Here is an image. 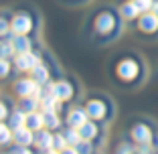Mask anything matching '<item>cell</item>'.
<instances>
[{
    "mask_svg": "<svg viewBox=\"0 0 158 154\" xmlns=\"http://www.w3.org/2000/svg\"><path fill=\"white\" fill-rule=\"evenodd\" d=\"M14 91L20 95V98H27V95H37L41 99L43 91H41V83H37L35 79H20L19 83L14 85Z\"/></svg>",
    "mask_w": 158,
    "mask_h": 154,
    "instance_id": "obj_1",
    "label": "cell"
},
{
    "mask_svg": "<svg viewBox=\"0 0 158 154\" xmlns=\"http://www.w3.org/2000/svg\"><path fill=\"white\" fill-rule=\"evenodd\" d=\"M49 91H51L59 102H65V99L73 98V87H71L69 81H57V83L49 85Z\"/></svg>",
    "mask_w": 158,
    "mask_h": 154,
    "instance_id": "obj_2",
    "label": "cell"
},
{
    "mask_svg": "<svg viewBox=\"0 0 158 154\" xmlns=\"http://www.w3.org/2000/svg\"><path fill=\"white\" fill-rule=\"evenodd\" d=\"M114 28H116V16H114L112 12H102L98 16V20H95V31L102 35H107L112 33Z\"/></svg>",
    "mask_w": 158,
    "mask_h": 154,
    "instance_id": "obj_3",
    "label": "cell"
},
{
    "mask_svg": "<svg viewBox=\"0 0 158 154\" xmlns=\"http://www.w3.org/2000/svg\"><path fill=\"white\" fill-rule=\"evenodd\" d=\"M138 28L144 33H156L158 31V14L154 12H144L138 20Z\"/></svg>",
    "mask_w": 158,
    "mask_h": 154,
    "instance_id": "obj_4",
    "label": "cell"
},
{
    "mask_svg": "<svg viewBox=\"0 0 158 154\" xmlns=\"http://www.w3.org/2000/svg\"><path fill=\"white\" fill-rule=\"evenodd\" d=\"M33 28V19L28 14H16L12 19V31L16 35H28Z\"/></svg>",
    "mask_w": 158,
    "mask_h": 154,
    "instance_id": "obj_5",
    "label": "cell"
},
{
    "mask_svg": "<svg viewBox=\"0 0 158 154\" xmlns=\"http://www.w3.org/2000/svg\"><path fill=\"white\" fill-rule=\"evenodd\" d=\"M35 146L39 150H43V152H55V148H53V136L47 130H43V128L37 130V134H35Z\"/></svg>",
    "mask_w": 158,
    "mask_h": 154,
    "instance_id": "obj_6",
    "label": "cell"
},
{
    "mask_svg": "<svg viewBox=\"0 0 158 154\" xmlns=\"http://www.w3.org/2000/svg\"><path fill=\"white\" fill-rule=\"evenodd\" d=\"M39 63H41V61H39V57L35 55V53H31V51H27V53H19V57H16V67H19L20 71L35 69Z\"/></svg>",
    "mask_w": 158,
    "mask_h": 154,
    "instance_id": "obj_7",
    "label": "cell"
},
{
    "mask_svg": "<svg viewBox=\"0 0 158 154\" xmlns=\"http://www.w3.org/2000/svg\"><path fill=\"white\" fill-rule=\"evenodd\" d=\"M132 138H134L138 144H150V142H152V132H150V128H146L144 124H138V126L132 128Z\"/></svg>",
    "mask_w": 158,
    "mask_h": 154,
    "instance_id": "obj_8",
    "label": "cell"
},
{
    "mask_svg": "<svg viewBox=\"0 0 158 154\" xmlns=\"http://www.w3.org/2000/svg\"><path fill=\"white\" fill-rule=\"evenodd\" d=\"M14 140H16V144H23V146L35 144V134H33L31 128L23 126V128H19V130H14Z\"/></svg>",
    "mask_w": 158,
    "mask_h": 154,
    "instance_id": "obj_9",
    "label": "cell"
},
{
    "mask_svg": "<svg viewBox=\"0 0 158 154\" xmlns=\"http://www.w3.org/2000/svg\"><path fill=\"white\" fill-rule=\"evenodd\" d=\"M87 110H73V112H69V116H67V124L69 126H73V128H81L87 122Z\"/></svg>",
    "mask_w": 158,
    "mask_h": 154,
    "instance_id": "obj_10",
    "label": "cell"
},
{
    "mask_svg": "<svg viewBox=\"0 0 158 154\" xmlns=\"http://www.w3.org/2000/svg\"><path fill=\"white\" fill-rule=\"evenodd\" d=\"M118 73H120V77H124V79H134L136 73H138V67H136L134 61H122L120 67H118Z\"/></svg>",
    "mask_w": 158,
    "mask_h": 154,
    "instance_id": "obj_11",
    "label": "cell"
},
{
    "mask_svg": "<svg viewBox=\"0 0 158 154\" xmlns=\"http://www.w3.org/2000/svg\"><path fill=\"white\" fill-rule=\"evenodd\" d=\"M85 110H87V114L93 120H102V118L106 116V106H103V102H99V99H91Z\"/></svg>",
    "mask_w": 158,
    "mask_h": 154,
    "instance_id": "obj_12",
    "label": "cell"
},
{
    "mask_svg": "<svg viewBox=\"0 0 158 154\" xmlns=\"http://www.w3.org/2000/svg\"><path fill=\"white\" fill-rule=\"evenodd\" d=\"M120 12H122V16H124L126 20H132V19H136V16H138L142 10H140L138 2H136V0H132V2H126V4H122Z\"/></svg>",
    "mask_w": 158,
    "mask_h": 154,
    "instance_id": "obj_13",
    "label": "cell"
},
{
    "mask_svg": "<svg viewBox=\"0 0 158 154\" xmlns=\"http://www.w3.org/2000/svg\"><path fill=\"white\" fill-rule=\"evenodd\" d=\"M27 128H31L33 132H37V130H41V128H45V118L41 116V114H37V112H28L27 114V124H24Z\"/></svg>",
    "mask_w": 158,
    "mask_h": 154,
    "instance_id": "obj_14",
    "label": "cell"
},
{
    "mask_svg": "<svg viewBox=\"0 0 158 154\" xmlns=\"http://www.w3.org/2000/svg\"><path fill=\"white\" fill-rule=\"evenodd\" d=\"M43 118H45V128L57 130V128L61 126V120H59V116H57V112H55V110H45Z\"/></svg>",
    "mask_w": 158,
    "mask_h": 154,
    "instance_id": "obj_15",
    "label": "cell"
},
{
    "mask_svg": "<svg viewBox=\"0 0 158 154\" xmlns=\"http://www.w3.org/2000/svg\"><path fill=\"white\" fill-rule=\"evenodd\" d=\"M14 49H16V53H27L31 51V39L27 37V35H16V39L12 41Z\"/></svg>",
    "mask_w": 158,
    "mask_h": 154,
    "instance_id": "obj_16",
    "label": "cell"
},
{
    "mask_svg": "<svg viewBox=\"0 0 158 154\" xmlns=\"http://www.w3.org/2000/svg\"><path fill=\"white\" fill-rule=\"evenodd\" d=\"M79 134H81V138H83V140H89V142H91L93 138H95V134H98V126H95V124H91V122H85L83 126L79 128Z\"/></svg>",
    "mask_w": 158,
    "mask_h": 154,
    "instance_id": "obj_17",
    "label": "cell"
},
{
    "mask_svg": "<svg viewBox=\"0 0 158 154\" xmlns=\"http://www.w3.org/2000/svg\"><path fill=\"white\" fill-rule=\"evenodd\" d=\"M24 124H27V116H24L23 110H19V112H14L12 116H10L8 128H10V130H19V128H23Z\"/></svg>",
    "mask_w": 158,
    "mask_h": 154,
    "instance_id": "obj_18",
    "label": "cell"
},
{
    "mask_svg": "<svg viewBox=\"0 0 158 154\" xmlns=\"http://www.w3.org/2000/svg\"><path fill=\"white\" fill-rule=\"evenodd\" d=\"M33 79L37 81V83H47V81H49V69H47L45 65H41V63H39L37 67H35L33 69Z\"/></svg>",
    "mask_w": 158,
    "mask_h": 154,
    "instance_id": "obj_19",
    "label": "cell"
},
{
    "mask_svg": "<svg viewBox=\"0 0 158 154\" xmlns=\"http://www.w3.org/2000/svg\"><path fill=\"white\" fill-rule=\"evenodd\" d=\"M37 103H39V98L37 95H27V98H23V102H20V110L23 112H37Z\"/></svg>",
    "mask_w": 158,
    "mask_h": 154,
    "instance_id": "obj_20",
    "label": "cell"
},
{
    "mask_svg": "<svg viewBox=\"0 0 158 154\" xmlns=\"http://www.w3.org/2000/svg\"><path fill=\"white\" fill-rule=\"evenodd\" d=\"M67 138L65 136H61V134H55L53 136V148L55 150H67Z\"/></svg>",
    "mask_w": 158,
    "mask_h": 154,
    "instance_id": "obj_21",
    "label": "cell"
},
{
    "mask_svg": "<svg viewBox=\"0 0 158 154\" xmlns=\"http://www.w3.org/2000/svg\"><path fill=\"white\" fill-rule=\"evenodd\" d=\"M14 51H16V49H14L12 43H0V55L4 57V59H8Z\"/></svg>",
    "mask_w": 158,
    "mask_h": 154,
    "instance_id": "obj_22",
    "label": "cell"
},
{
    "mask_svg": "<svg viewBox=\"0 0 158 154\" xmlns=\"http://www.w3.org/2000/svg\"><path fill=\"white\" fill-rule=\"evenodd\" d=\"M12 138H14V132H10V128H4V130L0 132V146L8 144Z\"/></svg>",
    "mask_w": 158,
    "mask_h": 154,
    "instance_id": "obj_23",
    "label": "cell"
},
{
    "mask_svg": "<svg viewBox=\"0 0 158 154\" xmlns=\"http://www.w3.org/2000/svg\"><path fill=\"white\" fill-rule=\"evenodd\" d=\"M10 73V63H8V59H0V77H6V75Z\"/></svg>",
    "mask_w": 158,
    "mask_h": 154,
    "instance_id": "obj_24",
    "label": "cell"
},
{
    "mask_svg": "<svg viewBox=\"0 0 158 154\" xmlns=\"http://www.w3.org/2000/svg\"><path fill=\"white\" fill-rule=\"evenodd\" d=\"M8 33V20L4 16H0V35H6Z\"/></svg>",
    "mask_w": 158,
    "mask_h": 154,
    "instance_id": "obj_25",
    "label": "cell"
},
{
    "mask_svg": "<svg viewBox=\"0 0 158 154\" xmlns=\"http://www.w3.org/2000/svg\"><path fill=\"white\" fill-rule=\"evenodd\" d=\"M6 114H8V110H6V106L2 102H0V120H4L6 118Z\"/></svg>",
    "mask_w": 158,
    "mask_h": 154,
    "instance_id": "obj_26",
    "label": "cell"
},
{
    "mask_svg": "<svg viewBox=\"0 0 158 154\" xmlns=\"http://www.w3.org/2000/svg\"><path fill=\"white\" fill-rule=\"evenodd\" d=\"M152 10H154V12H156V14H158V0H156V2H154V6H152Z\"/></svg>",
    "mask_w": 158,
    "mask_h": 154,
    "instance_id": "obj_27",
    "label": "cell"
},
{
    "mask_svg": "<svg viewBox=\"0 0 158 154\" xmlns=\"http://www.w3.org/2000/svg\"><path fill=\"white\" fill-rule=\"evenodd\" d=\"M2 130H4V124H0V132H2Z\"/></svg>",
    "mask_w": 158,
    "mask_h": 154,
    "instance_id": "obj_28",
    "label": "cell"
}]
</instances>
